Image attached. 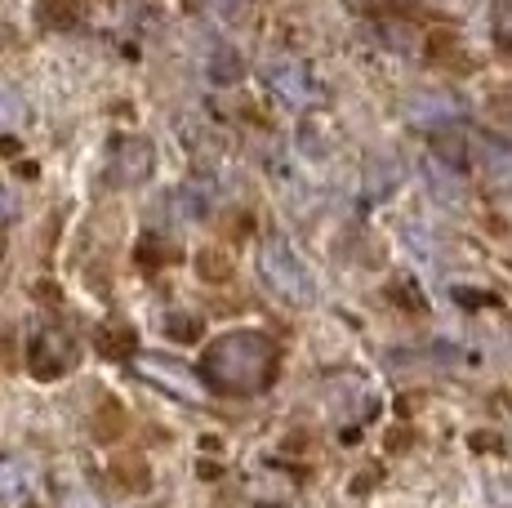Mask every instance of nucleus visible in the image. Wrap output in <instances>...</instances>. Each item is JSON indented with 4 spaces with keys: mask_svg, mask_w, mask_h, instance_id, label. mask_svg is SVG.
Wrapping results in <instances>:
<instances>
[{
    "mask_svg": "<svg viewBox=\"0 0 512 508\" xmlns=\"http://www.w3.org/2000/svg\"><path fill=\"white\" fill-rule=\"evenodd\" d=\"M152 174V143L147 139H130L116 148V179L121 183H143Z\"/></svg>",
    "mask_w": 512,
    "mask_h": 508,
    "instance_id": "nucleus-6",
    "label": "nucleus"
},
{
    "mask_svg": "<svg viewBox=\"0 0 512 508\" xmlns=\"http://www.w3.org/2000/svg\"><path fill=\"white\" fill-rule=\"evenodd\" d=\"M259 277L272 295L285 299V304H294V308H308L312 295H317L308 263L294 254V246L285 237H268L259 246Z\"/></svg>",
    "mask_w": 512,
    "mask_h": 508,
    "instance_id": "nucleus-2",
    "label": "nucleus"
},
{
    "mask_svg": "<svg viewBox=\"0 0 512 508\" xmlns=\"http://www.w3.org/2000/svg\"><path fill=\"white\" fill-rule=\"evenodd\" d=\"M134 366H139V375H143V379H152L156 388H165V393L183 397V402H196V397L205 393L201 375H192V370L174 366V361H161V357H139V361H134Z\"/></svg>",
    "mask_w": 512,
    "mask_h": 508,
    "instance_id": "nucleus-4",
    "label": "nucleus"
},
{
    "mask_svg": "<svg viewBox=\"0 0 512 508\" xmlns=\"http://www.w3.org/2000/svg\"><path fill=\"white\" fill-rule=\"evenodd\" d=\"M27 116V103L18 90H9V85H0V130H9V125H18Z\"/></svg>",
    "mask_w": 512,
    "mask_h": 508,
    "instance_id": "nucleus-9",
    "label": "nucleus"
},
{
    "mask_svg": "<svg viewBox=\"0 0 512 508\" xmlns=\"http://www.w3.org/2000/svg\"><path fill=\"white\" fill-rule=\"evenodd\" d=\"M406 116L410 125H450L459 116V103L450 94H415L406 99Z\"/></svg>",
    "mask_w": 512,
    "mask_h": 508,
    "instance_id": "nucleus-5",
    "label": "nucleus"
},
{
    "mask_svg": "<svg viewBox=\"0 0 512 508\" xmlns=\"http://www.w3.org/2000/svg\"><path fill=\"white\" fill-rule=\"evenodd\" d=\"M27 491V468L18 459H0V500H18Z\"/></svg>",
    "mask_w": 512,
    "mask_h": 508,
    "instance_id": "nucleus-8",
    "label": "nucleus"
},
{
    "mask_svg": "<svg viewBox=\"0 0 512 508\" xmlns=\"http://www.w3.org/2000/svg\"><path fill=\"white\" fill-rule=\"evenodd\" d=\"M196 375L219 397H259L277 379V339L263 330H228L201 353Z\"/></svg>",
    "mask_w": 512,
    "mask_h": 508,
    "instance_id": "nucleus-1",
    "label": "nucleus"
},
{
    "mask_svg": "<svg viewBox=\"0 0 512 508\" xmlns=\"http://www.w3.org/2000/svg\"><path fill=\"white\" fill-rule=\"evenodd\" d=\"M241 72H245L241 54L219 50V54L210 58V81H214V85H236V81H241Z\"/></svg>",
    "mask_w": 512,
    "mask_h": 508,
    "instance_id": "nucleus-7",
    "label": "nucleus"
},
{
    "mask_svg": "<svg viewBox=\"0 0 512 508\" xmlns=\"http://www.w3.org/2000/svg\"><path fill=\"white\" fill-rule=\"evenodd\" d=\"M263 76H268L272 90L294 107H308V103L326 99V90L317 85V76H312V67L303 63V58H272V63L263 67Z\"/></svg>",
    "mask_w": 512,
    "mask_h": 508,
    "instance_id": "nucleus-3",
    "label": "nucleus"
}]
</instances>
